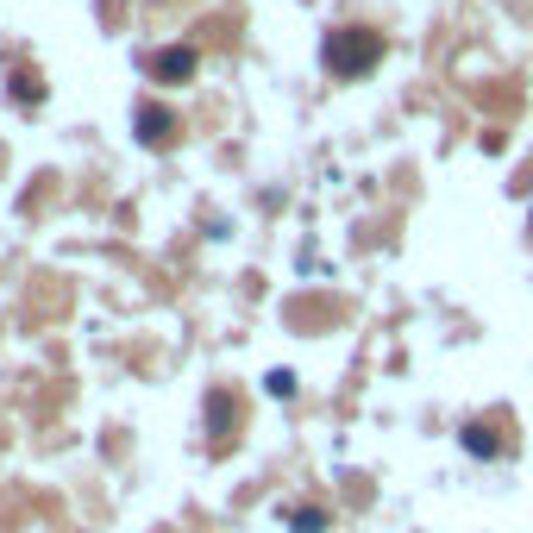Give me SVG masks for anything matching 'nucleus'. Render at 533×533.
I'll return each instance as SVG.
<instances>
[{"mask_svg":"<svg viewBox=\"0 0 533 533\" xmlns=\"http://www.w3.org/2000/svg\"><path fill=\"white\" fill-rule=\"evenodd\" d=\"M264 389H270V396H295V377H289V370H270Z\"/></svg>","mask_w":533,"mask_h":533,"instance_id":"423d86ee","label":"nucleus"},{"mask_svg":"<svg viewBox=\"0 0 533 533\" xmlns=\"http://www.w3.org/2000/svg\"><path fill=\"white\" fill-rule=\"evenodd\" d=\"M465 452H477V458H496V452H502V439H496L490 427H465Z\"/></svg>","mask_w":533,"mask_h":533,"instance_id":"f03ea898","label":"nucleus"},{"mask_svg":"<svg viewBox=\"0 0 533 533\" xmlns=\"http://www.w3.org/2000/svg\"><path fill=\"white\" fill-rule=\"evenodd\" d=\"M377 57H383V44L370 32H333L327 38V69L333 76H358V69H370Z\"/></svg>","mask_w":533,"mask_h":533,"instance_id":"f257e3e1","label":"nucleus"},{"mask_svg":"<svg viewBox=\"0 0 533 533\" xmlns=\"http://www.w3.org/2000/svg\"><path fill=\"white\" fill-rule=\"evenodd\" d=\"M289 527H295V533H320V527H327V515H320V508H295Z\"/></svg>","mask_w":533,"mask_h":533,"instance_id":"20e7f679","label":"nucleus"},{"mask_svg":"<svg viewBox=\"0 0 533 533\" xmlns=\"http://www.w3.org/2000/svg\"><path fill=\"white\" fill-rule=\"evenodd\" d=\"M145 138H151V145H164V138H170V113H145Z\"/></svg>","mask_w":533,"mask_h":533,"instance_id":"39448f33","label":"nucleus"},{"mask_svg":"<svg viewBox=\"0 0 533 533\" xmlns=\"http://www.w3.org/2000/svg\"><path fill=\"white\" fill-rule=\"evenodd\" d=\"M157 69H164L170 82H182V76L195 69V57H189V51H164V57H157Z\"/></svg>","mask_w":533,"mask_h":533,"instance_id":"7ed1b4c3","label":"nucleus"}]
</instances>
